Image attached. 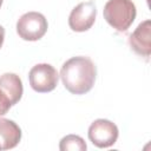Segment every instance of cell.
Masks as SVG:
<instances>
[{
  "label": "cell",
  "instance_id": "obj_4",
  "mask_svg": "<svg viewBox=\"0 0 151 151\" xmlns=\"http://www.w3.org/2000/svg\"><path fill=\"white\" fill-rule=\"evenodd\" d=\"M59 74L57 70L50 64H37L28 73L31 87L39 93H47L55 88Z\"/></svg>",
  "mask_w": 151,
  "mask_h": 151
},
{
  "label": "cell",
  "instance_id": "obj_12",
  "mask_svg": "<svg viewBox=\"0 0 151 151\" xmlns=\"http://www.w3.org/2000/svg\"><path fill=\"white\" fill-rule=\"evenodd\" d=\"M4 39H5V28L0 25V48L4 44Z\"/></svg>",
  "mask_w": 151,
  "mask_h": 151
},
{
  "label": "cell",
  "instance_id": "obj_1",
  "mask_svg": "<svg viewBox=\"0 0 151 151\" xmlns=\"http://www.w3.org/2000/svg\"><path fill=\"white\" fill-rule=\"evenodd\" d=\"M97 68L88 57H73L66 60L60 70L65 88L72 94H85L94 85Z\"/></svg>",
  "mask_w": 151,
  "mask_h": 151
},
{
  "label": "cell",
  "instance_id": "obj_3",
  "mask_svg": "<svg viewBox=\"0 0 151 151\" xmlns=\"http://www.w3.org/2000/svg\"><path fill=\"white\" fill-rule=\"evenodd\" d=\"M48 24L46 18L39 12H27L17 22V33L27 41H37L47 32Z\"/></svg>",
  "mask_w": 151,
  "mask_h": 151
},
{
  "label": "cell",
  "instance_id": "obj_9",
  "mask_svg": "<svg viewBox=\"0 0 151 151\" xmlns=\"http://www.w3.org/2000/svg\"><path fill=\"white\" fill-rule=\"evenodd\" d=\"M0 91L8 97L12 106L15 105L22 97V81L15 73H4L0 76Z\"/></svg>",
  "mask_w": 151,
  "mask_h": 151
},
{
  "label": "cell",
  "instance_id": "obj_8",
  "mask_svg": "<svg viewBox=\"0 0 151 151\" xmlns=\"http://www.w3.org/2000/svg\"><path fill=\"white\" fill-rule=\"evenodd\" d=\"M21 139V130L11 119L0 118V147L9 150L15 147Z\"/></svg>",
  "mask_w": 151,
  "mask_h": 151
},
{
  "label": "cell",
  "instance_id": "obj_5",
  "mask_svg": "<svg viewBox=\"0 0 151 151\" xmlns=\"http://www.w3.org/2000/svg\"><path fill=\"white\" fill-rule=\"evenodd\" d=\"M88 139L97 147L104 149L112 146L118 139V127L107 119H96L88 127Z\"/></svg>",
  "mask_w": 151,
  "mask_h": 151
},
{
  "label": "cell",
  "instance_id": "obj_11",
  "mask_svg": "<svg viewBox=\"0 0 151 151\" xmlns=\"http://www.w3.org/2000/svg\"><path fill=\"white\" fill-rule=\"evenodd\" d=\"M11 107H12V104H11L8 97L5 96V94L0 91V116L6 114V113L9 111Z\"/></svg>",
  "mask_w": 151,
  "mask_h": 151
},
{
  "label": "cell",
  "instance_id": "obj_7",
  "mask_svg": "<svg viewBox=\"0 0 151 151\" xmlns=\"http://www.w3.org/2000/svg\"><path fill=\"white\" fill-rule=\"evenodd\" d=\"M129 44L136 54L149 59L151 54V21L149 19L140 22L130 34Z\"/></svg>",
  "mask_w": 151,
  "mask_h": 151
},
{
  "label": "cell",
  "instance_id": "obj_10",
  "mask_svg": "<svg viewBox=\"0 0 151 151\" xmlns=\"http://www.w3.org/2000/svg\"><path fill=\"white\" fill-rule=\"evenodd\" d=\"M59 149L61 151H85L87 146L81 137L77 134H67L60 140Z\"/></svg>",
  "mask_w": 151,
  "mask_h": 151
},
{
  "label": "cell",
  "instance_id": "obj_14",
  "mask_svg": "<svg viewBox=\"0 0 151 151\" xmlns=\"http://www.w3.org/2000/svg\"><path fill=\"white\" fill-rule=\"evenodd\" d=\"M0 150H1V147H0Z\"/></svg>",
  "mask_w": 151,
  "mask_h": 151
},
{
  "label": "cell",
  "instance_id": "obj_6",
  "mask_svg": "<svg viewBox=\"0 0 151 151\" xmlns=\"http://www.w3.org/2000/svg\"><path fill=\"white\" fill-rule=\"evenodd\" d=\"M96 15L97 8L92 1L80 2L72 9L68 17V26L74 32H85L94 24Z\"/></svg>",
  "mask_w": 151,
  "mask_h": 151
},
{
  "label": "cell",
  "instance_id": "obj_2",
  "mask_svg": "<svg viewBox=\"0 0 151 151\" xmlns=\"http://www.w3.org/2000/svg\"><path fill=\"white\" fill-rule=\"evenodd\" d=\"M103 14L111 27L118 32H125L134 21L137 9L132 0H109Z\"/></svg>",
  "mask_w": 151,
  "mask_h": 151
},
{
  "label": "cell",
  "instance_id": "obj_13",
  "mask_svg": "<svg viewBox=\"0 0 151 151\" xmlns=\"http://www.w3.org/2000/svg\"><path fill=\"white\" fill-rule=\"evenodd\" d=\"M2 1H4V0H0V7H1V5H2Z\"/></svg>",
  "mask_w": 151,
  "mask_h": 151
}]
</instances>
